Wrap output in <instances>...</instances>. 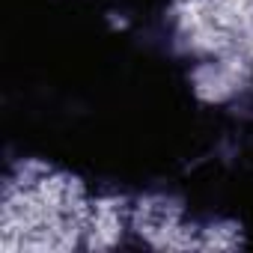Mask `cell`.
<instances>
[{
	"label": "cell",
	"mask_w": 253,
	"mask_h": 253,
	"mask_svg": "<svg viewBox=\"0 0 253 253\" xmlns=\"http://www.w3.org/2000/svg\"><path fill=\"white\" fill-rule=\"evenodd\" d=\"M241 244V226L229 220L200 223V250H229Z\"/></svg>",
	"instance_id": "1"
}]
</instances>
